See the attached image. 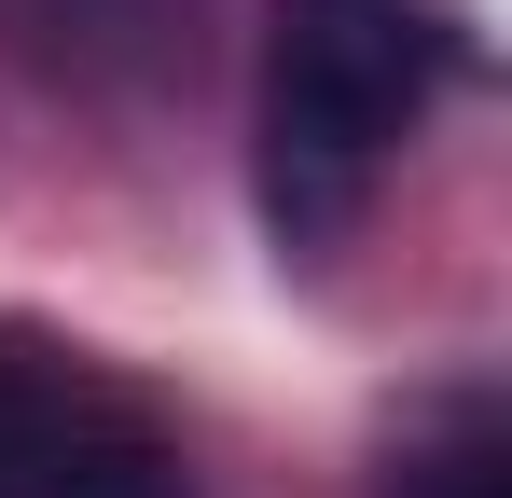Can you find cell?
<instances>
[{"label":"cell","mask_w":512,"mask_h":498,"mask_svg":"<svg viewBox=\"0 0 512 498\" xmlns=\"http://www.w3.org/2000/svg\"><path fill=\"white\" fill-rule=\"evenodd\" d=\"M457 70H471V28L443 0H277L263 14V222L291 249H333Z\"/></svg>","instance_id":"6da1fadb"},{"label":"cell","mask_w":512,"mask_h":498,"mask_svg":"<svg viewBox=\"0 0 512 498\" xmlns=\"http://www.w3.org/2000/svg\"><path fill=\"white\" fill-rule=\"evenodd\" d=\"M0 498H194V471L111 374L0 332Z\"/></svg>","instance_id":"7a4b0ae2"},{"label":"cell","mask_w":512,"mask_h":498,"mask_svg":"<svg viewBox=\"0 0 512 498\" xmlns=\"http://www.w3.org/2000/svg\"><path fill=\"white\" fill-rule=\"evenodd\" d=\"M0 28L56 83H97V97H125L180 56V0H0Z\"/></svg>","instance_id":"3957f363"},{"label":"cell","mask_w":512,"mask_h":498,"mask_svg":"<svg viewBox=\"0 0 512 498\" xmlns=\"http://www.w3.org/2000/svg\"><path fill=\"white\" fill-rule=\"evenodd\" d=\"M388 498H512V429H499V402H443L416 443H402Z\"/></svg>","instance_id":"277c9868"}]
</instances>
